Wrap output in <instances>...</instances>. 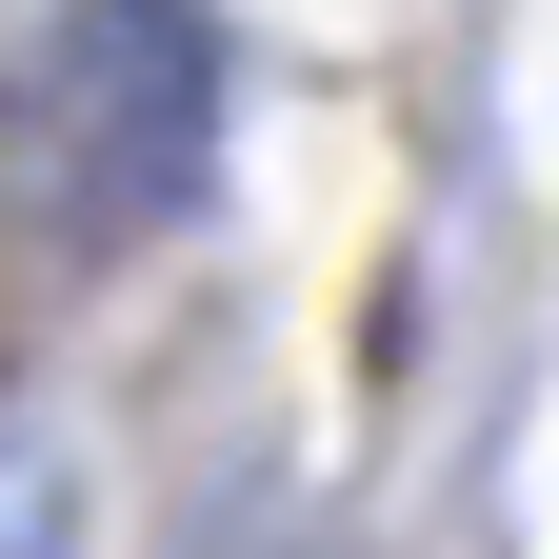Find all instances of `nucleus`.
<instances>
[{
  "instance_id": "obj_1",
  "label": "nucleus",
  "mask_w": 559,
  "mask_h": 559,
  "mask_svg": "<svg viewBox=\"0 0 559 559\" xmlns=\"http://www.w3.org/2000/svg\"><path fill=\"white\" fill-rule=\"evenodd\" d=\"M221 140V40L180 0H81L0 60V240L21 260H120L200 200Z\"/></svg>"
}]
</instances>
